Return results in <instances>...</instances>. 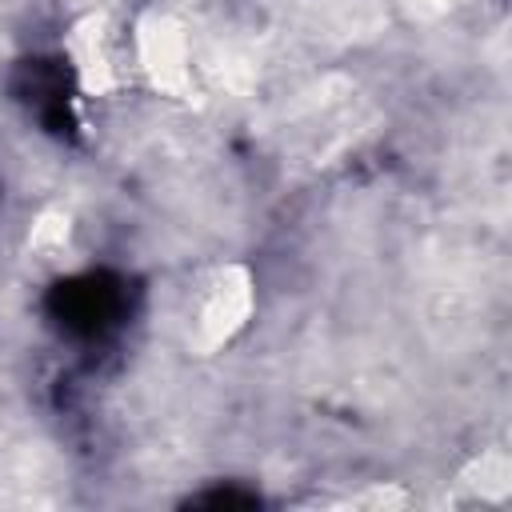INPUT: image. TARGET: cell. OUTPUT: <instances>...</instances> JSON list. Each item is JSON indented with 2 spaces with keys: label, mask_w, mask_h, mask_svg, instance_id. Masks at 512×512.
I'll return each instance as SVG.
<instances>
[{
  "label": "cell",
  "mask_w": 512,
  "mask_h": 512,
  "mask_svg": "<svg viewBox=\"0 0 512 512\" xmlns=\"http://www.w3.org/2000/svg\"><path fill=\"white\" fill-rule=\"evenodd\" d=\"M256 312V280L252 268L240 260L216 264L208 268L192 296H188V312H184V340L196 356H212L220 348H228Z\"/></svg>",
  "instance_id": "6da1fadb"
},
{
  "label": "cell",
  "mask_w": 512,
  "mask_h": 512,
  "mask_svg": "<svg viewBox=\"0 0 512 512\" xmlns=\"http://www.w3.org/2000/svg\"><path fill=\"white\" fill-rule=\"evenodd\" d=\"M132 76H140L164 100H192L196 92V44L180 16L148 8L128 28Z\"/></svg>",
  "instance_id": "7a4b0ae2"
},
{
  "label": "cell",
  "mask_w": 512,
  "mask_h": 512,
  "mask_svg": "<svg viewBox=\"0 0 512 512\" xmlns=\"http://www.w3.org/2000/svg\"><path fill=\"white\" fill-rule=\"evenodd\" d=\"M460 488L480 504H504L512 492V460L504 448H484L460 472Z\"/></svg>",
  "instance_id": "277c9868"
},
{
  "label": "cell",
  "mask_w": 512,
  "mask_h": 512,
  "mask_svg": "<svg viewBox=\"0 0 512 512\" xmlns=\"http://www.w3.org/2000/svg\"><path fill=\"white\" fill-rule=\"evenodd\" d=\"M64 52H68L80 92L92 100H108L132 80L128 32H120L104 12L76 16L64 32Z\"/></svg>",
  "instance_id": "3957f363"
},
{
  "label": "cell",
  "mask_w": 512,
  "mask_h": 512,
  "mask_svg": "<svg viewBox=\"0 0 512 512\" xmlns=\"http://www.w3.org/2000/svg\"><path fill=\"white\" fill-rule=\"evenodd\" d=\"M72 248V216L64 208H44L28 228V252L36 260H60Z\"/></svg>",
  "instance_id": "5b68a950"
}]
</instances>
